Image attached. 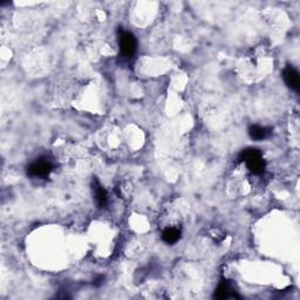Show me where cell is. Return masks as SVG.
I'll use <instances>...</instances> for the list:
<instances>
[{
    "label": "cell",
    "mask_w": 300,
    "mask_h": 300,
    "mask_svg": "<svg viewBox=\"0 0 300 300\" xmlns=\"http://www.w3.org/2000/svg\"><path fill=\"white\" fill-rule=\"evenodd\" d=\"M239 161L240 162H245L248 166L249 170L255 175H262L265 171L266 162L263 158L262 153L258 149H253V148H249V149L243 150L239 154Z\"/></svg>",
    "instance_id": "6da1fadb"
},
{
    "label": "cell",
    "mask_w": 300,
    "mask_h": 300,
    "mask_svg": "<svg viewBox=\"0 0 300 300\" xmlns=\"http://www.w3.org/2000/svg\"><path fill=\"white\" fill-rule=\"evenodd\" d=\"M118 46L124 58H131L137 49V40L133 33L120 29L117 33Z\"/></svg>",
    "instance_id": "7a4b0ae2"
},
{
    "label": "cell",
    "mask_w": 300,
    "mask_h": 300,
    "mask_svg": "<svg viewBox=\"0 0 300 300\" xmlns=\"http://www.w3.org/2000/svg\"><path fill=\"white\" fill-rule=\"evenodd\" d=\"M53 166L47 158H39L27 168V174L35 179H46L52 173Z\"/></svg>",
    "instance_id": "3957f363"
},
{
    "label": "cell",
    "mask_w": 300,
    "mask_h": 300,
    "mask_svg": "<svg viewBox=\"0 0 300 300\" xmlns=\"http://www.w3.org/2000/svg\"><path fill=\"white\" fill-rule=\"evenodd\" d=\"M283 79H284L285 84L288 85L289 88L292 91L298 92L300 88V78L298 71L292 66H288L283 72Z\"/></svg>",
    "instance_id": "277c9868"
},
{
    "label": "cell",
    "mask_w": 300,
    "mask_h": 300,
    "mask_svg": "<svg viewBox=\"0 0 300 300\" xmlns=\"http://www.w3.org/2000/svg\"><path fill=\"white\" fill-rule=\"evenodd\" d=\"M215 297L218 299H233L237 298V295L233 292L231 284L226 280H223V282L219 283L218 288L216 289Z\"/></svg>",
    "instance_id": "5b68a950"
},
{
    "label": "cell",
    "mask_w": 300,
    "mask_h": 300,
    "mask_svg": "<svg viewBox=\"0 0 300 300\" xmlns=\"http://www.w3.org/2000/svg\"><path fill=\"white\" fill-rule=\"evenodd\" d=\"M271 134H272V129L268 127L258 126V124H252V126L249 128L250 137L255 141L265 140V138H268Z\"/></svg>",
    "instance_id": "8992f818"
},
{
    "label": "cell",
    "mask_w": 300,
    "mask_h": 300,
    "mask_svg": "<svg viewBox=\"0 0 300 300\" xmlns=\"http://www.w3.org/2000/svg\"><path fill=\"white\" fill-rule=\"evenodd\" d=\"M181 238V230L176 226H168L163 230L162 239L167 244H175Z\"/></svg>",
    "instance_id": "52a82bcc"
},
{
    "label": "cell",
    "mask_w": 300,
    "mask_h": 300,
    "mask_svg": "<svg viewBox=\"0 0 300 300\" xmlns=\"http://www.w3.org/2000/svg\"><path fill=\"white\" fill-rule=\"evenodd\" d=\"M93 190H94V195H95V200H97L98 205L100 207L105 206L108 200V196H107V191H105L100 183L98 181H95L94 186H93Z\"/></svg>",
    "instance_id": "ba28073f"
}]
</instances>
